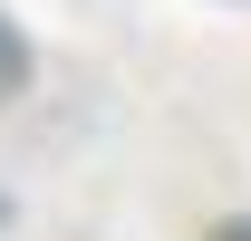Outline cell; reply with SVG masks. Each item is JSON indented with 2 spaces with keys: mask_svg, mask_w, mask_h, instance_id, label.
I'll return each mask as SVG.
<instances>
[{
  "mask_svg": "<svg viewBox=\"0 0 251 241\" xmlns=\"http://www.w3.org/2000/svg\"><path fill=\"white\" fill-rule=\"evenodd\" d=\"M29 87V39H20V20H0V96Z\"/></svg>",
  "mask_w": 251,
  "mask_h": 241,
  "instance_id": "cell-1",
  "label": "cell"
},
{
  "mask_svg": "<svg viewBox=\"0 0 251 241\" xmlns=\"http://www.w3.org/2000/svg\"><path fill=\"white\" fill-rule=\"evenodd\" d=\"M203 241H251V222H213V232H203Z\"/></svg>",
  "mask_w": 251,
  "mask_h": 241,
  "instance_id": "cell-2",
  "label": "cell"
}]
</instances>
